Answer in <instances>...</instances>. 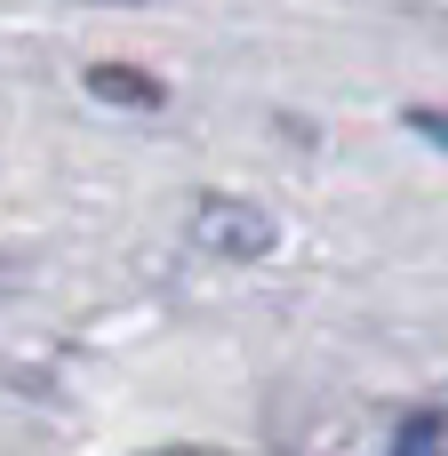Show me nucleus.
Wrapping results in <instances>:
<instances>
[{
	"instance_id": "obj_1",
	"label": "nucleus",
	"mask_w": 448,
	"mask_h": 456,
	"mask_svg": "<svg viewBox=\"0 0 448 456\" xmlns=\"http://www.w3.org/2000/svg\"><path fill=\"white\" fill-rule=\"evenodd\" d=\"M200 240H208V248H224V256H265V248L281 240V224H273L257 200L216 192V200H200Z\"/></svg>"
},
{
	"instance_id": "obj_2",
	"label": "nucleus",
	"mask_w": 448,
	"mask_h": 456,
	"mask_svg": "<svg viewBox=\"0 0 448 456\" xmlns=\"http://www.w3.org/2000/svg\"><path fill=\"white\" fill-rule=\"evenodd\" d=\"M80 88L104 96V104H128V112H160V104H168V88H160L152 72H136V64H88Z\"/></svg>"
},
{
	"instance_id": "obj_3",
	"label": "nucleus",
	"mask_w": 448,
	"mask_h": 456,
	"mask_svg": "<svg viewBox=\"0 0 448 456\" xmlns=\"http://www.w3.org/2000/svg\"><path fill=\"white\" fill-rule=\"evenodd\" d=\"M409 128H417V136H433V144H448V112H433V104H417V112H409Z\"/></svg>"
},
{
	"instance_id": "obj_4",
	"label": "nucleus",
	"mask_w": 448,
	"mask_h": 456,
	"mask_svg": "<svg viewBox=\"0 0 448 456\" xmlns=\"http://www.w3.org/2000/svg\"><path fill=\"white\" fill-rule=\"evenodd\" d=\"M425 441H441V417H417V425H401V449H425Z\"/></svg>"
}]
</instances>
